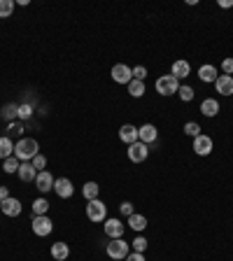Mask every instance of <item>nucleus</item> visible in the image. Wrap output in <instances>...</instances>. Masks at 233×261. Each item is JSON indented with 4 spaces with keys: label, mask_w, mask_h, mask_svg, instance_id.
Masks as SVG:
<instances>
[{
    "label": "nucleus",
    "mask_w": 233,
    "mask_h": 261,
    "mask_svg": "<svg viewBox=\"0 0 233 261\" xmlns=\"http://www.w3.org/2000/svg\"><path fill=\"white\" fill-rule=\"evenodd\" d=\"M40 154V145L35 138H21L14 145V156L19 161H33V156Z\"/></svg>",
    "instance_id": "1"
},
{
    "label": "nucleus",
    "mask_w": 233,
    "mask_h": 261,
    "mask_svg": "<svg viewBox=\"0 0 233 261\" xmlns=\"http://www.w3.org/2000/svg\"><path fill=\"white\" fill-rule=\"evenodd\" d=\"M86 217H89V222H93V224L105 222V219H108V205H105L101 198L89 200V203H86Z\"/></svg>",
    "instance_id": "2"
},
{
    "label": "nucleus",
    "mask_w": 233,
    "mask_h": 261,
    "mask_svg": "<svg viewBox=\"0 0 233 261\" xmlns=\"http://www.w3.org/2000/svg\"><path fill=\"white\" fill-rule=\"evenodd\" d=\"M156 93L159 96H173V93H177L179 89V79H175L173 75H161L156 79Z\"/></svg>",
    "instance_id": "3"
},
{
    "label": "nucleus",
    "mask_w": 233,
    "mask_h": 261,
    "mask_svg": "<svg viewBox=\"0 0 233 261\" xmlns=\"http://www.w3.org/2000/svg\"><path fill=\"white\" fill-rule=\"evenodd\" d=\"M131 254V245L124 238H115L108 243V257L110 259H126Z\"/></svg>",
    "instance_id": "4"
},
{
    "label": "nucleus",
    "mask_w": 233,
    "mask_h": 261,
    "mask_svg": "<svg viewBox=\"0 0 233 261\" xmlns=\"http://www.w3.org/2000/svg\"><path fill=\"white\" fill-rule=\"evenodd\" d=\"M31 226H33V233L40 236V238H45V236H49V233L54 231V222H52L47 215H35Z\"/></svg>",
    "instance_id": "5"
},
{
    "label": "nucleus",
    "mask_w": 233,
    "mask_h": 261,
    "mask_svg": "<svg viewBox=\"0 0 233 261\" xmlns=\"http://www.w3.org/2000/svg\"><path fill=\"white\" fill-rule=\"evenodd\" d=\"M149 156V145H145V142H133V145H128V159H131L133 163H142L147 161Z\"/></svg>",
    "instance_id": "6"
},
{
    "label": "nucleus",
    "mask_w": 233,
    "mask_h": 261,
    "mask_svg": "<svg viewBox=\"0 0 233 261\" xmlns=\"http://www.w3.org/2000/svg\"><path fill=\"white\" fill-rule=\"evenodd\" d=\"M112 79H115L116 84H128L133 79V68H128L126 63H116V65H112Z\"/></svg>",
    "instance_id": "7"
},
{
    "label": "nucleus",
    "mask_w": 233,
    "mask_h": 261,
    "mask_svg": "<svg viewBox=\"0 0 233 261\" xmlns=\"http://www.w3.org/2000/svg\"><path fill=\"white\" fill-rule=\"evenodd\" d=\"M124 231H126V224L121 222V219H105V236H108L110 240L115 238H124Z\"/></svg>",
    "instance_id": "8"
},
{
    "label": "nucleus",
    "mask_w": 233,
    "mask_h": 261,
    "mask_svg": "<svg viewBox=\"0 0 233 261\" xmlns=\"http://www.w3.org/2000/svg\"><path fill=\"white\" fill-rule=\"evenodd\" d=\"M21 210H23L21 200L14 198V196H9V198H5L2 203H0V212H2L5 217H19L21 215Z\"/></svg>",
    "instance_id": "9"
},
{
    "label": "nucleus",
    "mask_w": 233,
    "mask_h": 261,
    "mask_svg": "<svg viewBox=\"0 0 233 261\" xmlns=\"http://www.w3.org/2000/svg\"><path fill=\"white\" fill-rule=\"evenodd\" d=\"M54 182H56V177L52 175L49 170H42V173H38V177H35V187H38L40 194L52 192V189H54Z\"/></svg>",
    "instance_id": "10"
},
{
    "label": "nucleus",
    "mask_w": 233,
    "mask_h": 261,
    "mask_svg": "<svg viewBox=\"0 0 233 261\" xmlns=\"http://www.w3.org/2000/svg\"><path fill=\"white\" fill-rule=\"evenodd\" d=\"M54 192L58 198H72V194H75V187L70 182L68 177H58L54 182Z\"/></svg>",
    "instance_id": "11"
},
{
    "label": "nucleus",
    "mask_w": 233,
    "mask_h": 261,
    "mask_svg": "<svg viewBox=\"0 0 233 261\" xmlns=\"http://www.w3.org/2000/svg\"><path fill=\"white\" fill-rule=\"evenodd\" d=\"M138 135H140V142L152 145V142H156V138H159V130H156L154 124H142L138 129Z\"/></svg>",
    "instance_id": "12"
},
{
    "label": "nucleus",
    "mask_w": 233,
    "mask_h": 261,
    "mask_svg": "<svg viewBox=\"0 0 233 261\" xmlns=\"http://www.w3.org/2000/svg\"><path fill=\"white\" fill-rule=\"evenodd\" d=\"M212 138L210 135H198V138H194V152L198 154V156H208L210 152H212Z\"/></svg>",
    "instance_id": "13"
},
{
    "label": "nucleus",
    "mask_w": 233,
    "mask_h": 261,
    "mask_svg": "<svg viewBox=\"0 0 233 261\" xmlns=\"http://www.w3.org/2000/svg\"><path fill=\"white\" fill-rule=\"evenodd\" d=\"M119 140L126 142V145H133V142H138L140 135H138V129L133 126V124H124L121 129H119Z\"/></svg>",
    "instance_id": "14"
},
{
    "label": "nucleus",
    "mask_w": 233,
    "mask_h": 261,
    "mask_svg": "<svg viewBox=\"0 0 233 261\" xmlns=\"http://www.w3.org/2000/svg\"><path fill=\"white\" fill-rule=\"evenodd\" d=\"M16 175H19V180H21V182H35L38 170L33 168L31 161H21V166H19V170H16Z\"/></svg>",
    "instance_id": "15"
},
{
    "label": "nucleus",
    "mask_w": 233,
    "mask_h": 261,
    "mask_svg": "<svg viewBox=\"0 0 233 261\" xmlns=\"http://www.w3.org/2000/svg\"><path fill=\"white\" fill-rule=\"evenodd\" d=\"M215 89L222 96H233V77L231 75H219L215 82Z\"/></svg>",
    "instance_id": "16"
},
{
    "label": "nucleus",
    "mask_w": 233,
    "mask_h": 261,
    "mask_svg": "<svg viewBox=\"0 0 233 261\" xmlns=\"http://www.w3.org/2000/svg\"><path fill=\"white\" fill-rule=\"evenodd\" d=\"M171 75L175 77V79H184V77L191 75V65L184 61V59H179V61L173 63V68H171Z\"/></svg>",
    "instance_id": "17"
},
{
    "label": "nucleus",
    "mask_w": 233,
    "mask_h": 261,
    "mask_svg": "<svg viewBox=\"0 0 233 261\" xmlns=\"http://www.w3.org/2000/svg\"><path fill=\"white\" fill-rule=\"evenodd\" d=\"M201 115L203 117H217L219 115V103L215 98H205L201 103Z\"/></svg>",
    "instance_id": "18"
},
{
    "label": "nucleus",
    "mask_w": 233,
    "mask_h": 261,
    "mask_svg": "<svg viewBox=\"0 0 233 261\" xmlns=\"http://www.w3.org/2000/svg\"><path fill=\"white\" fill-rule=\"evenodd\" d=\"M52 257H54L56 261H65V259H68V257H70L68 243H61V240L54 243V245H52Z\"/></svg>",
    "instance_id": "19"
},
{
    "label": "nucleus",
    "mask_w": 233,
    "mask_h": 261,
    "mask_svg": "<svg viewBox=\"0 0 233 261\" xmlns=\"http://www.w3.org/2000/svg\"><path fill=\"white\" fill-rule=\"evenodd\" d=\"M9 156H14V142H12V138L2 135V138H0V159L5 161Z\"/></svg>",
    "instance_id": "20"
},
{
    "label": "nucleus",
    "mask_w": 233,
    "mask_h": 261,
    "mask_svg": "<svg viewBox=\"0 0 233 261\" xmlns=\"http://www.w3.org/2000/svg\"><path fill=\"white\" fill-rule=\"evenodd\" d=\"M198 77H201V82H217L219 72L215 65H201L198 68Z\"/></svg>",
    "instance_id": "21"
},
{
    "label": "nucleus",
    "mask_w": 233,
    "mask_h": 261,
    "mask_svg": "<svg viewBox=\"0 0 233 261\" xmlns=\"http://www.w3.org/2000/svg\"><path fill=\"white\" fill-rule=\"evenodd\" d=\"M128 226H131L133 231H145L147 229V217L145 215H140V212H133L131 217H128Z\"/></svg>",
    "instance_id": "22"
},
{
    "label": "nucleus",
    "mask_w": 233,
    "mask_h": 261,
    "mask_svg": "<svg viewBox=\"0 0 233 261\" xmlns=\"http://www.w3.org/2000/svg\"><path fill=\"white\" fill-rule=\"evenodd\" d=\"M98 194H101L98 182H86V185L82 187V196H84L86 200H96V198H98Z\"/></svg>",
    "instance_id": "23"
},
{
    "label": "nucleus",
    "mask_w": 233,
    "mask_h": 261,
    "mask_svg": "<svg viewBox=\"0 0 233 261\" xmlns=\"http://www.w3.org/2000/svg\"><path fill=\"white\" fill-rule=\"evenodd\" d=\"M126 86H128V93H131L133 98H142L145 91H147V89H145V82H140V79H131Z\"/></svg>",
    "instance_id": "24"
},
{
    "label": "nucleus",
    "mask_w": 233,
    "mask_h": 261,
    "mask_svg": "<svg viewBox=\"0 0 233 261\" xmlns=\"http://www.w3.org/2000/svg\"><path fill=\"white\" fill-rule=\"evenodd\" d=\"M2 119H7L9 124L16 122V119H19V105H14V103H7V105L2 108Z\"/></svg>",
    "instance_id": "25"
},
{
    "label": "nucleus",
    "mask_w": 233,
    "mask_h": 261,
    "mask_svg": "<svg viewBox=\"0 0 233 261\" xmlns=\"http://www.w3.org/2000/svg\"><path fill=\"white\" fill-rule=\"evenodd\" d=\"M47 210H49V200L47 198H35L33 200V215H47Z\"/></svg>",
    "instance_id": "26"
},
{
    "label": "nucleus",
    "mask_w": 233,
    "mask_h": 261,
    "mask_svg": "<svg viewBox=\"0 0 233 261\" xmlns=\"http://www.w3.org/2000/svg\"><path fill=\"white\" fill-rule=\"evenodd\" d=\"M19 166H21V161H19L16 156H9V159H5V161H2V170H5L7 175L16 173V170H19Z\"/></svg>",
    "instance_id": "27"
},
{
    "label": "nucleus",
    "mask_w": 233,
    "mask_h": 261,
    "mask_svg": "<svg viewBox=\"0 0 233 261\" xmlns=\"http://www.w3.org/2000/svg\"><path fill=\"white\" fill-rule=\"evenodd\" d=\"M177 96H179V100H184V103H189V100H194L196 91H194V89H191V86L179 84V89H177Z\"/></svg>",
    "instance_id": "28"
},
{
    "label": "nucleus",
    "mask_w": 233,
    "mask_h": 261,
    "mask_svg": "<svg viewBox=\"0 0 233 261\" xmlns=\"http://www.w3.org/2000/svg\"><path fill=\"white\" fill-rule=\"evenodd\" d=\"M14 12V0H0V19H7Z\"/></svg>",
    "instance_id": "29"
},
{
    "label": "nucleus",
    "mask_w": 233,
    "mask_h": 261,
    "mask_svg": "<svg viewBox=\"0 0 233 261\" xmlns=\"http://www.w3.org/2000/svg\"><path fill=\"white\" fill-rule=\"evenodd\" d=\"M147 245H149V243H147V238H145V236H135V240L131 243L133 252H140V254H142L145 250H147Z\"/></svg>",
    "instance_id": "30"
},
{
    "label": "nucleus",
    "mask_w": 233,
    "mask_h": 261,
    "mask_svg": "<svg viewBox=\"0 0 233 261\" xmlns=\"http://www.w3.org/2000/svg\"><path fill=\"white\" fill-rule=\"evenodd\" d=\"M184 133L189 135V138H198V135H201V126H198L196 122H186L184 124Z\"/></svg>",
    "instance_id": "31"
},
{
    "label": "nucleus",
    "mask_w": 233,
    "mask_h": 261,
    "mask_svg": "<svg viewBox=\"0 0 233 261\" xmlns=\"http://www.w3.org/2000/svg\"><path fill=\"white\" fill-rule=\"evenodd\" d=\"M31 117H33V105H28V103L19 105V119H21V122H28Z\"/></svg>",
    "instance_id": "32"
},
{
    "label": "nucleus",
    "mask_w": 233,
    "mask_h": 261,
    "mask_svg": "<svg viewBox=\"0 0 233 261\" xmlns=\"http://www.w3.org/2000/svg\"><path fill=\"white\" fill-rule=\"evenodd\" d=\"M33 168L38 170V173H42V170H45V166H47V156L45 154H38V156H33Z\"/></svg>",
    "instance_id": "33"
},
{
    "label": "nucleus",
    "mask_w": 233,
    "mask_h": 261,
    "mask_svg": "<svg viewBox=\"0 0 233 261\" xmlns=\"http://www.w3.org/2000/svg\"><path fill=\"white\" fill-rule=\"evenodd\" d=\"M119 212H121L124 217H131L133 212H135V207H133V203H131V200H124V203L119 205Z\"/></svg>",
    "instance_id": "34"
},
{
    "label": "nucleus",
    "mask_w": 233,
    "mask_h": 261,
    "mask_svg": "<svg viewBox=\"0 0 233 261\" xmlns=\"http://www.w3.org/2000/svg\"><path fill=\"white\" fill-rule=\"evenodd\" d=\"M145 77H147V68H145V65H135V68H133V79L145 82Z\"/></svg>",
    "instance_id": "35"
},
{
    "label": "nucleus",
    "mask_w": 233,
    "mask_h": 261,
    "mask_svg": "<svg viewBox=\"0 0 233 261\" xmlns=\"http://www.w3.org/2000/svg\"><path fill=\"white\" fill-rule=\"evenodd\" d=\"M19 133H23V124L21 122H12L9 124V130H7V138L9 135H19Z\"/></svg>",
    "instance_id": "36"
},
{
    "label": "nucleus",
    "mask_w": 233,
    "mask_h": 261,
    "mask_svg": "<svg viewBox=\"0 0 233 261\" xmlns=\"http://www.w3.org/2000/svg\"><path fill=\"white\" fill-rule=\"evenodd\" d=\"M222 70H224V75H231V72H233V59H224Z\"/></svg>",
    "instance_id": "37"
},
{
    "label": "nucleus",
    "mask_w": 233,
    "mask_h": 261,
    "mask_svg": "<svg viewBox=\"0 0 233 261\" xmlns=\"http://www.w3.org/2000/svg\"><path fill=\"white\" fill-rule=\"evenodd\" d=\"M124 261H147L145 259V254H140V252H131L128 257H126Z\"/></svg>",
    "instance_id": "38"
},
{
    "label": "nucleus",
    "mask_w": 233,
    "mask_h": 261,
    "mask_svg": "<svg viewBox=\"0 0 233 261\" xmlns=\"http://www.w3.org/2000/svg\"><path fill=\"white\" fill-rule=\"evenodd\" d=\"M5 198H9V189L7 187H0V203H2Z\"/></svg>",
    "instance_id": "39"
},
{
    "label": "nucleus",
    "mask_w": 233,
    "mask_h": 261,
    "mask_svg": "<svg viewBox=\"0 0 233 261\" xmlns=\"http://www.w3.org/2000/svg\"><path fill=\"white\" fill-rule=\"evenodd\" d=\"M219 7H224V9L233 7V0H219Z\"/></svg>",
    "instance_id": "40"
}]
</instances>
